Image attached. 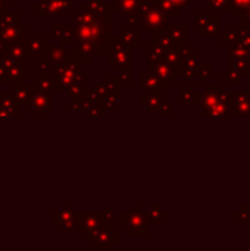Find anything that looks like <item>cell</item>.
I'll return each mask as SVG.
<instances>
[{
    "mask_svg": "<svg viewBox=\"0 0 250 251\" xmlns=\"http://www.w3.org/2000/svg\"><path fill=\"white\" fill-rule=\"evenodd\" d=\"M228 116L250 118V91H227Z\"/></svg>",
    "mask_w": 250,
    "mask_h": 251,
    "instance_id": "obj_1",
    "label": "cell"
},
{
    "mask_svg": "<svg viewBox=\"0 0 250 251\" xmlns=\"http://www.w3.org/2000/svg\"><path fill=\"white\" fill-rule=\"evenodd\" d=\"M250 7V0H228L227 10H233L237 18H242L245 12Z\"/></svg>",
    "mask_w": 250,
    "mask_h": 251,
    "instance_id": "obj_2",
    "label": "cell"
},
{
    "mask_svg": "<svg viewBox=\"0 0 250 251\" xmlns=\"http://www.w3.org/2000/svg\"><path fill=\"white\" fill-rule=\"evenodd\" d=\"M228 49V53L231 57H249L250 56V50L248 47H245L242 43H233L230 46H227Z\"/></svg>",
    "mask_w": 250,
    "mask_h": 251,
    "instance_id": "obj_3",
    "label": "cell"
},
{
    "mask_svg": "<svg viewBox=\"0 0 250 251\" xmlns=\"http://www.w3.org/2000/svg\"><path fill=\"white\" fill-rule=\"evenodd\" d=\"M221 41L225 44V46H230L233 43H237L239 41V31L234 29V25H228L225 31H222L221 34Z\"/></svg>",
    "mask_w": 250,
    "mask_h": 251,
    "instance_id": "obj_4",
    "label": "cell"
},
{
    "mask_svg": "<svg viewBox=\"0 0 250 251\" xmlns=\"http://www.w3.org/2000/svg\"><path fill=\"white\" fill-rule=\"evenodd\" d=\"M222 76L227 79V82L228 84H231V85H239L240 84V81H242V74L239 72V71H236V69H233V68H228L227 71H224L222 72Z\"/></svg>",
    "mask_w": 250,
    "mask_h": 251,
    "instance_id": "obj_5",
    "label": "cell"
},
{
    "mask_svg": "<svg viewBox=\"0 0 250 251\" xmlns=\"http://www.w3.org/2000/svg\"><path fill=\"white\" fill-rule=\"evenodd\" d=\"M209 7L214 9L215 12L227 10V7H228V0H209Z\"/></svg>",
    "mask_w": 250,
    "mask_h": 251,
    "instance_id": "obj_6",
    "label": "cell"
},
{
    "mask_svg": "<svg viewBox=\"0 0 250 251\" xmlns=\"http://www.w3.org/2000/svg\"><path fill=\"white\" fill-rule=\"evenodd\" d=\"M242 22H245V24H248L250 25V7L245 12V15H243V18H242Z\"/></svg>",
    "mask_w": 250,
    "mask_h": 251,
    "instance_id": "obj_7",
    "label": "cell"
},
{
    "mask_svg": "<svg viewBox=\"0 0 250 251\" xmlns=\"http://www.w3.org/2000/svg\"><path fill=\"white\" fill-rule=\"evenodd\" d=\"M169 1H172V3H186V0H169Z\"/></svg>",
    "mask_w": 250,
    "mask_h": 251,
    "instance_id": "obj_8",
    "label": "cell"
},
{
    "mask_svg": "<svg viewBox=\"0 0 250 251\" xmlns=\"http://www.w3.org/2000/svg\"><path fill=\"white\" fill-rule=\"evenodd\" d=\"M246 209H248V212H249V216H250V206H245Z\"/></svg>",
    "mask_w": 250,
    "mask_h": 251,
    "instance_id": "obj_9",
    "label": "cell"
}]
</instances>
